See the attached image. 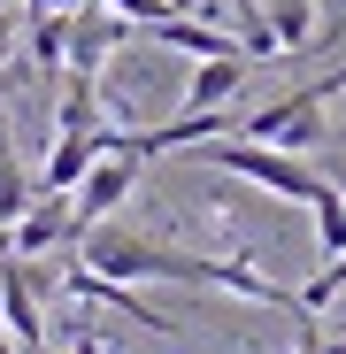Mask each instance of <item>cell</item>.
Instances as JSON below:
<instances>
[{
	"mask_svg": "<svg viewBox=\"0 0 346 354\" xmlns=\"http://www.w3.org/2000/svg\"><path fill=\"white\" fill-rule=\"evenodd\" d=\"M77 262L100 270V277H124V285H146V277H177V285H208V254H177L162 239H131V231H77Z\"/></svg>",
	"mask_w": 346,
	"mask_h": 354,
	"instance_id": "obj_1",
	"label": "cell"
},
{
	"mask_svg": "<svg viewBox=\"0 0 346 354\" xmlns=\"http://www.w3.org/2000/svg\"><path fill=\"white\" fill-rule=\"evenodd\" d=\"M208 147V169H223V177H247V185H262V193H277V201H316L323 193V177L300 162V154H285V147H262V139H239V131H223V139H200Z\"/></svg>",
	"mask_w": 346,
	"mask_h": 354,
	"instance_id": "obj_2",
	"label": "cell"
},
{
	"mask_svg": "<svg viewBox=\"0 0 346 354\" xmlns=\"http://www.w3.org/2000/svg\"><path fill=\"white\" fill-rule=\"evenodd\" d=\"M139 177H146V154H139L124 131H115V139L93 154V169L70 185V208H77V223H85V231H93V223H108L115 208H124V201L139 193Z\"/></svg>",
	"mask_w": 346,
	"mask_h": 354,
	"instance_id": "obj_3",
	"label": "cell"
},
{
	"mask_svg": "<svg viewBox=\"0 0 346 354\" xmlns=\"http://www.w3.org/2000/svg\"><path fill=\"white\" fill-rule=\"evenodd\" d=\"M231 131H239V139H262V147H285V154H308V147H323V85L285 93V100L239 115Z\"/></svg>",
	"mask_w": 346,
	"mask_h": 354,
	"instance_id": "obj_4",
	"label": "cell"
},
{
	"mask_svg": "<svg viewBox=\"0 0 346 354\" xmlns=\"http://www.w3.org/2000/svg\"><path fill=\"white\" fill-rule=\"evenodd\" d=\"M77 208H70V193H31V208L8 223V247L31 262V254H54V247H77Z\"/></svg>",
	"mask_w": 346,
	"mask_h": 354,
	"instance_id": "obj_5",
	"label": "cell"
},
{
	"mask_svg": "<svg viewBox=\"0 0 346 354\" xmlns=\"http://www.w3.org/2000/svg\"><path fill=\"white\" fill-rule=\"evenodd\" d=\"M131 39H139V24H124L115 8H100V0H93V8L70 16V54H62V70L100 77V70H108V54H115V46H131Z\"/></svg>",
	"mask_w": 346,
	"mask_h": 354,
	"instance_id": "obj_6",
	"label": "cell"
},
{
	"mask_svg": "<svg viewBox=\"0 0 346 354\" xmlns=\"http://www.w3.org/2000/svg\"><path fill=\"white\" fill-rule=\"evenodd\" d=\"M70 301H85V308H115V316H131V324H146V331H177L162 308H146L124 277H100V270H85V262L70 270Z\"/></svg>",
	"mask_w": 346,
	"mask_h": 354,
	"instance_id": "obj_7",
	"label": "cell"
},
{
	"mask_svg": "<svg viewBox=\"0 0 346 354\" xmlns=\"http://www.w3.org/2000/svg\"><path fill=\"white\" fill-rule=\"evenodd\" d=\"M115 131L100 124V131H54V147H46V169H39V193H70L77 177L93 169V154L108 147Z\"/></svg>",
	"mask_w": 346,
	"mask_h": 354,
	"instance_id": "obj_8",
	"label": "cell"
},
{
	"mask_svg": "<svg viewBox=\"0 0 346 354\" xmlns=\"http://www.w3.org/2000/svg\"><path fill=\"white\" fill-rule=\"evenodd\" d=\"M247 70H254L247 54H215V62H200V70H193V85H185V108H193V115H200V108H223L231 93L247 85Z\"/></svg>",
	"mask_w": 346,
	"mask_h": 354,
	"instance_id": "obj_9",
	"label": "cell"
},
{
	"mask_svg": "<svg viewBox=\"0 0 346 354\" xmlns=\"http://www.w3.org/2000/svg\"><path fill=\"white\" fill-rule=\"evenodd\" d=\"M262 16H269L277 54H293V46H308V39H316V24H323V0H262Z\"/></svg>",
	"mask_w": 346,
	"mask_h": 354,
	"instance_id": "obj_10",
	"label": "cell"
},
{
	"mask_svg": "<svg viewBox=\"0 0 346 354\" xmlns=\"http://www.w3.org/2000/svg\"><path fill=\"white\" fill-rule=\"evenodd\" d=\"M23 54H31V70H62V54H70V16H62V8H31Z\"/></svg>",
	"mask_w": 346,
	"mask_h": 354,
	"instance_id": "obj_11",
	"label": "cell"
},
{
	"mask_svg": "<svg viewBox=\"0 0 346 354\" xmlns=\"http://www.w3.org/2000/svg\"><path fill=\"white\" fill-rule=\"evenodd\" d=\"M31 177H23V162H16V147H8V124H0V223H16L23 208H31Z\"/></svg>",
	"mask_w": 346,
	"mask_h": 354,
	"instance_id": "obj_12",
	"label": "cell"
},
{
	"mask_svg": "<svg viewBox=\"0 0 346 354\" xmlns=\"http://www.w3.org/2000/svg\"><path fill=\"white\" fill-rule=\"evenodd\" d=\"M308 216H316V247L323 254H346V193L331 185V177H323V193L308 201Z\"/></svg>",
	"mask_w": 346,
	"mask_h": 354,
	"instance_id": "obj_13",
	"label": "cell"
},
{
	"mask_svg": "<svg viewBox=\"0 0 346 354\" xmlns=\"http://www.w3.org/2000/svg\"><path fill=\"white\" fill-rule=\"evenodd\" d=\"M231 24H239L231 39L247 46V62H269V54H277V39H269V16H262V0H239V16H231Z\"/></svg>",
	"mask_w": 346,
	"mask_h": 354,
	"instance_id": "obj_14",
	"label": "cell"
},
{
	"mask_svg": "<svg viewBox=\"0 0 346 354\" xmlns=\"http://www.w3.org/2000/svg\"><path fill=\"white\" fill-rule=\"evenodd\" d=\"M100 8H115L124 24H154V16H169V8H185V0H100Z\"/></svg>",
	"mask_w": 346,
	"mask_h": 354,
	"instance_id": "obj_15",
	"label": "cell"
},
{
	"mask_svg": "<svg viewBox=\"0 0 346 354\" xmlns=\"http://www.w3.org/2000/svg\"><path fill=\"white\" fill-rule=\"evenodd\" d=\"M16 31H23V24H16L8 8H0V62H8V46H16Z\"/></svg>",
	"mask_w": 346,
	"mask_h": 354,
	"instance_id": "obj_16",
	"label": "cell"
},
{
	"mask_svg": "<svg viewBox=\"0 0 346 354\" xmlns=\"http://www.w3.org/2000/svg\"><path fill=\"white\" fill-rule=\"evenodd\" d=\"M0 354H23V346H16V339H8V324H0Z\"/></svg>",
	"mask_w": 346,
	"mask_h": 354,
	"instance_id": "obj_17",
	"label": "cell"
},
{
	"mask_svg": "<svg viewBox=\"0 0 346 354\" xmlns=\"http://www.w3.org/2000/svg\"><path fill=\"white\" fill-rule=\"evenodd\" d=\"M8 254H16V247H8V223H0V262H8Z\"/></svg>",
	"mask_w": 346,
	"mask_h": 354,
	"instance_id": "obj_18",
	"label": "cell"
},
{
	"mask_svg": "<svg viewBox=\"0 0 346 354\" xmlns=\"http://www.w3.org/2000/svg\"><path fill=\"white\" fill-rule=\"evenodd\" d=\"M0 108H8V85H0Z\"/></svg>",
	"mask_w": 346,
	"mask_h": 354,
	"instance_id": "obj_19",
	"label": "cell"
},
{
	"mask_svg": "<svg viewBox=\"0 0 346 354\" xmlns=\"http://www.w3.org/2000/svg\"><path fill=\"white\" fill-rule=\"evenodd\" d=\"M23 8H39V0H23Z\"/></svg>",
	"mask_w": 346,
	"mask_h": 354,
	"instance_id": "obj_20",
	"label": "cell"
},
{
	"mask_svg": "<svg viewBox=\"0 0 346 354\" xmlns=\"http://www.w3.org/2000/svg\"><path fill=\"white\" fill-rule=\"evenodd\" d=\"M338 93H346V85H338Z\"/></svg>",
	"mask_w": 346,
	"mask_h": 354,
	"instance_id": "obj_21",
	"label": "cell"
}]
</instances>
